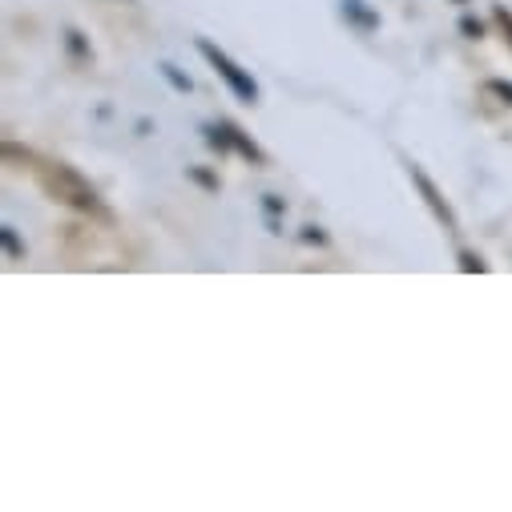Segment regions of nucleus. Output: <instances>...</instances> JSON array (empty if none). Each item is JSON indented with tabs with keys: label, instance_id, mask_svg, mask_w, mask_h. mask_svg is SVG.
<instances>
[{
	"label": "nucleus",
	"instance_id": "obj_11",
	"mask_svg": "<svg viewBox=\"0 0 512 512\" xmlns=\"http://www.w3.org/2000/svg\"><path fill=\"white\" fill-rule=\"evenodd\" d=\"M125 5H134V0H125Z\"/></svg>",
	"mask_w": 512,
	"mask_h": 512
},
{
	"label": "nucleus",
	"instance_id": "obj_8",
	"mask_svg": "<svg viewBox=\"0 0 512 512\" xmlns=\"http://www.w3.org/2000/svg\"><path fill=\"white\" fill-rule=\"evenodd\" d=\"M484 89L496 93V97H504V105H512V81H488Z\"/></svg>",
	"mask_w": 512,
	"mask_h": 512
},
{
	"label": "nucleus",
	"instance_id": "obj_4",
	"mask_svg": "<svg viewBox=\"0 0 512 512\" xmlns=\"http://www.w3.org/2000/svg\"><path fill=\"white\" fill-rule=\"evenodd\" d=\"M408 174H412V182H416V190L424 194V202H428V210L436 214V222H444V230H448V234H456V230H460V222H456V214H452V206L444 202V194L436 190V182H432V178H428V174H424L420 166H408Z\"/></svg>",
	"mask_w": 512,
	"mask_h": 512
},
{
	"label": "nucleus",
	"instance_id": "obj_9",
	"mask_svg": "<svg viewBox=\"0 0 512 512\" xmlns=\"http://www.w3.org/2000/svg\"><path fill=\"white\" fill-rule=\"evenodd\" d=\"M460 33H468L472 41H480V33H484V25H480V21H472V17H464V21H460Z\"/></svg>",
	"mask_w": 512,
	"mask_h": 512
},
{
	"label": "nucleus",
	"instance_id": "obj_5",
	"mask_svg": "<svg viewBox=\"0 0 512 512\" xmlns=\"http://www.w3.org/2000/svg\"><path fill=\"white\" fill-rule=\"evenodd\" d=\"M460 271H464V275H484L488 263L480 259V254H472V250H460Z\"/></svg>",
	"mask_w": 512,
	"mask_h": 512
},
{
	"label": "nucleus",
	"instance_id": "obj_10",
	"mask_svg": "<svg viewBox=\"0 0 512 512\" xmlns=\"http://www.w3.org/2000/svg\"><path fill=\"white\" fill-rule=\"evenodd\" d=\"M456 5H468V0H456Z\"/></svg>",
	"mask_w": 512,
	"mask_h": 512
},
{
	"label": "nucleus",
	"instance_id": "obj_3",
	"mask_svg": "<svg viewBox=\"0 0 512 512\" xmlns=\"http://www.w3.org/2000/svg\"><path fill=\"white\" fill-rule=\"evenodd\" d=\"M210 146H214V150H238V154L250 158L254 166H263V162H267V154L254 146L234 121H218V125H210Z\"/></svg>",
	"mask_w": 512,
	"mask_h": 512
},
{
	"label": "nucleus",
	"instance_id": "obj_6",
	"mask_svg": "<svg viewBox=\"0 0 512 512\" xmlns=\"http://www.w3.org/2000/svg\"><path fill=\"white\" fill-rule=\"evenodd\" d=\"M0 238H5V250H9V259H25V246L17 242V230H13V226H0Z\"/></svg>",
	"mask_w": 512,
	"mask_h": 512
},
{
	"label": "nucleus",
	"instance_id": "obj_1",
	"mask_svg": "<svg viewBox=\"0 0 512 512\" xmlns=\"http://www.w3.org/2000/svg\"><path fill=\"white\" fill-rule=\"evenodd\" d=\"M33 174H37V186L45 190V198H53L57 206H69V210H81V214H105V206H101L97 190H93V186H89L73 166L37 158Z\"/></svg>",
	"mask_w": 512,
	"mask_h": 512
},
{
	"label": "nucleus",
	"instance_id": "obj_2",
	"mask_svg": "<svg viewBox=\"0 0 512 512\" xmlns=\"http://www.w3.org/2000/svg\"><path fill=\"white\" fill-rule=\"evenodd\" d=\"M198 53L206 57V65L226 81V89L242 101V105H259V85H254V77L230 57V53H222L214 41H206V37H198Z\"/></svg>",
	"mask_w": 512,
	"mask_h": 512
},
{
	"label": "nucleus",
	"instance_id": "obj_7",
	"mask_svg": "<svg viewBox=\"0 0 512 512\" xmlns=\"http://www.w3.org/2000/svg\"><path fill=\"white\" fill-rule=\"evenodd\" d=\"M492 21H496V29L504 33V41L512 45V13H508L504 5H496V13H492Z\"/></svg>",
	"mask_w": 512,
	"mask_h": 512
}]
</instances>
